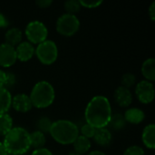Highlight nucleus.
I'll use <instances>...</instances> for the list:
<instances>
[{"mask_svg":"<svg viewBox=\"0 0 155 155\" xmlns=\"http://www.w3.org/2000/svg\"><path fill=\"white\" fill-rule=\"evenodd\" d=\"M86 124L95 129L107 127L112 117V108L109 100L103 95L92 98L84 112Z\"/></svg>","mask_w":155,"mask_h":155,"instance_id":"1","label":"nucleus"},{"mask_svg":"<svg viewBox=\"0 0 155 155\" xmlns=\"http://www.w3.org/2000/svg\"><path fill=\"white\" fill-rule=\"evenodd\" d=\"M3 143L8 154H25L31 148L30 134L22 127H13L5 136Z\"/></svg>","mask_w":155,"mask_h":155,"instance_id":"2","label":"nucleus"},{"mask_svg":"<svg viewBox=\"0 0 155 155\" xmlns=\"http://www.w3.org/2000/svg\"><path fill=\"white\" fill-rule=\"evenodd\" d=\"M49 134L58 143L73 144L79 135V129L75 124L68 120H58L52 124Z\"/></svg>","mask_w":155,"mask_h":155,"instance_id":"3","label":"nucleus"},{"mask_svg":"<svg viewBox=\"0 0 155 155\" xmlns=\"http://www.w3.org/2000/svg\"><path fill=\"white\" fill-rule=\"evenodd\" d=\"M32 105L38 109L50 106L55 98L53 85L46 81H40L35 84L29 95Z\"/></svg>","mask_w":155,"mask_h":155,"instance_id":"4","label":"nucleus"},{"mask_svg":"<svg viewBox=\"0 0 155 155\" xmlns=\"http://www.w3.org/2000/svg\"><path fill=\"white\" fill-rule=\"evenodd\" d=\"M35 54L43 64L50 65L57 59L58 48L54 41L46 39L45 41L37 45V47L35 49Z\"/></svg>","mask_w":155,"mask_h":155,"instance_id":"5","label":"nucleus"},{"mask_svg":"<svg viewBox=\"0 0 155 155\" xmlns=\"http://www.w3.org/2000/svg\"><path fill=\"white\" fill-rule=\"evenodd\" d=\"M56 31L64 36L74 35L80 28V21L75 15L64 14L56 21Z\"/></svg>","mask_w":155,"mask_h":155,"instance_id":"6","label":"nucleus"},{"mask_svg":"<svg viewBox=\"0 0 155 155\" xmlns=\"http://www.w3.org/2000/svg\"><path fill=\"white\" fill-rule=\"evenodd\" d=\"M25 34L29 43L32 45H39L40 43L46 40L48 35V29L43 22L34 20L26 25Z\"/></svg>","mask_w":155,"mask_h":155,"instance_id":"7","label":"nucleus"},{"mask_svg":"<svg viewBox=\"0 0 155 155\" xmlns=\"http://www.w3.org/2000/svg\"><path fill=\"white\" fill-rule=\"evenodd\" d=\"M135 94L142 104H151L154 99V87L153 83L146 80L139 82L135 87Z\"/></svg>","mask_w":155,"mask_h":155,"instance_id":"8","label":"nucleus"},{"mask_svg":"<svg viewBox=\"0 0 155 155\" xmlns=\"http://www.w3.org/2000/svg\"><path fill=\"white\" fill-rule=\"evenodd\" d=\"M15 48L4 43L0 45V65L3 67H10L16 62Z\"/></svg>","mask_w":155,"mask_h":155,"instance_id":"9","label":"nucleus"},{"mask_svg":"<svg viewBox=\"0 0 155 155\" xmlns=\"http://www.w3.org/2000/svg\"><path fill=\"white\" fill-rule=\"evenodd\" d=\"M11 107H13L16 112L27 113L32 109L33 105L29 95L25 94H18L14 97H12Z\"/></svg>","mask_w":155,"mask_h":155,"instance_id":"10","label":"nucleus"},{"mask_svg":"<svg viewBox=\"0 0 155 155\" xmlns=\"http://www.w3.org/2000/svg\"><path fill=\"white\" fill-rule=\"evenodd\" d=\"M16 59L21 62H27L35 54V47L28 41H22L15 47Z\"/></svg>","mask_w":155,"mask_h":155,"instance_id":"11","label":"nucleus"},{"mask_svg":"<svg viewBox=\"0 0 155 155\" xmlns=\"http://www.w3.org/2000/svg\"><path fill=\"white\" fill-rule=\"evenodd\" d=\"M115 103L121 107H128L133 102V94L130 89L124 86H119L115 89L114 94Z\"/></svg>","mask_w":155,"mask_h":155,"instance_id":"12","label":"nucleus"},{"mask_svg":"<svg viewBox=\"0 0 155 155\" xmlns=\"http://www.w3.org/2000/svg\"><path fill=\"white\" fill-rule=\"evenodd\" d=\"M94 142L100 146H107L111 143L113 135L111 131L104 127V128H98L95 130L94 135L93 137Z\"/></svg>","mask_w":155,"mask_h":155,"instance_id":"13","label":"nucleus"},{"mask_svg":"<svg viewBox=\"0 0 155 155\" xmlns=\"http://www.w3.org/2000/svg\"><path fill=\"white\" fill-rule=\"evenodd\" d=\"M124 116L126 123H129L132 124H139L144 120L145 114L143 110L134 107V108H129L128 110H126Z\"/></svg>","mask_w":155,"mask_h":155,"instance_id":"14","label":"nucleus"},{"mask_svg":"<svg viewBox=\"0 0 155 155\" xmlns=\"http://www.w3.org/2000/svg\"><path fill=\"white\" fill-rule=\"evenodd\" d=\"M142 140L143 144L149 149L155 148V125L153 124H148L144 127L142 134Z\"/></svg>","mask_w":155,"mask_h":155,"instance_id":"15","label":"nucleus"},{"mask_svg":"<svg viewBox=\"0 0 155 155\" xmlns=\"http://www.w3.org/2000/svg\"><path fill=\"white\" fill-rule=\"evenodd\" d=\"M22 37H23L22 31L19 28L12 27L5 32V44L13 47H15L17 45H19L22 42Z\"/></svg>","mask_w":155,"mask_h":155,"instance_id":"16","label":"nucleus"},{"mask_svg":"<svg viewBox=\"0 0 155 155\" xmlns=\"http://www.w3.org/2000/svg\"><path fill=\"white\" fill-rule=\"evenodd\" d=\"M73 147L74 150V153L78 155L84 154L88 153L91 148V141L88 138H85L82 135H78L73 143Z\"/></svg>","mask_w":155,"mask_h":155,"instance_id":"17","label":"nucleus"},{"mask_svg":"<svg viewBox=\"0 0 155 155\" xmlns=\"http://www.w3.org/2000/svg\"><path fill=\"white\" fill-rule=\"evenodd\" d=\"M142 73L146 81L153 82L155 80V59L151 57L146 59L142 65Z\"/></svg>","mask_w":155,"mask_h":155,"instance_id":"18","label":"nucleus"},{"mask_svg":"<svg viewBox=\"0 0 155 155\" xmlns=\"http://www.w3.org/2000/svg\"><path fill=\"white\" fill-rule=\"evenodd\" d=\"M12 95L5 87H0V114H6L11 108Z\"/></svg>","mask_w":155,"mask_h":155,"instance_id":"19","label":"nucleus"},{"mask_svg":"<svg viewBox=\"0 0 155 155\" xmlns=\"http://www.w3.org/2000/svg\"><path fill=\"white\" fill-rule=\"evenodd\" d=\"M30 143L31 147L35 148V150L44 148L46 143L45 135L39 131H35L34 133L30 134Z\"/></svg>","mask_w":155,"mask_h":155,"instance_id":"20","label":"nucleus"},{"mask_svg":"<svg viewBox=\"0 0 155 155\" xmlns=\"http://www.w3.org/2000/svg\"><path fill=\"white\" fill-rule=\"evenodd\" d=\"M126 125V121L124 116L122 114H112L110 122L108 124V127L114 130V131H121Z\"/></svg>","mask_w":155,"mask_h":155,"instance_id":"21","label":"nucleus"},{"mask_svg":"<svg viewBox=\"0 0 155 155\" xmlns=\"http://www.w3.org/2000/svg\"><path fill=\"white\" fill-rule=\"evenodd\" d=\"M13 128V119L7 114H0V136H5Z\"/></svg>","mask_w":155,"mask_h":155,"instance_id":"22","label":"nucleus"},{"mask_svg":"<svg viewBox=\"0 0 155 155\" xmlns=\"http://www.w3.org/2000/svg\"><path fill=\"white\" fill-rule=\"evenodd\" d=\"M52 124H53V122H52L48 117L43 116V117H41V118L37 121V124H36L37 128H38L37 131L43 133L44 134H47V133L50 132Z\"/></svg>","mask_w":155,"mask_h":155,"instance_id":"23","label":"nucleus"},{"mask_svg":"<svg viewBox=\"0 0 155 155\" xmlns=\"http://www.w3.org/2000/svg\"><path fill=\"white\" fill-rule=\"evenodd\" d=\"M81 7L80 2L77 0H68L64 2V9L67 14L75 15L80 11Z\"/></svg>","mask_w":155,"mask_h":155,"instance_id":"24","label":"nucleus"},{"mask_svg":"<svg viewBox=\"0 0 155 155\" xmlns=\"http://www.w3.org/2000/svg\"><path fill=\"white\" fill-rule=\"evenodd\" d=\"M136 82V77L134 74L132 73H126L123 75L122 77V86L130 89L131 87H133L135 84Z\"/></svg>","mask_w":155,"mask_h":155,"instance_id":"25","label":"nucleus"},{"mask_svg":"<svg viewBox=\"0 0 155 155\" xmlns=\"http://www.w3.org/2000/svg\"><path fill=\"white\" fill-rule=\"evenodd\" d=\"M95 130H96V129H95L94 127H93L92 125H90V124H84V125L81 127L80 132H81V135H82V136L90 139V138H93V137H94V133H95Z\"/></svg>","mask_w":155,"mask_h":155,"instance_id":"26","label":"nucleus"},{"mask_svg":"<svg viewBox=\"0 0 155 155\" xmlns=\"http://www.w3.org/2000/svg\"><path fill=\"white\" fill-rule=\"evenodd\" d=\"M124 155H144V151L141 146L132 145L124 151Z\"/></svg>","mask_w":155,"mask_h":155,"instance_id":"27","label":"nucleus"},{"mask_svg":"<svg viewBox=\"0 0 155 155\" xmlns=\"http://www.w3.org/2000/svg\"><path fill=\"white\" fill-rule=\"evenodd\" d=\"M80 5L82 7L85 8H96L103 4V1H87V0H80Z\"/></svg>","mask_w":155,"mask_h":155,"instance_id":"28","label":"nucleus"},{"mask_svg":"<svg viewBox=\"0 0 155 155\" xmlns=\"http://www.w3.org/2000/svg\"><path fill=\"white\" fill-rule=\"evenodd\" d=\"M15 82H16V80H15V74L12 73H6V82L5 84V88H6L8 90V88H11L12 86H14Z\"/></svg>","mask_w":155,"mask_h":155,"instance_id":"29","label":"nucleus"},{"mask_svg":"<svg viewBox=\"0 0 155 155\" xmlns=\"http://www.w3.org/2000/svg\"><path fill=\"white\" fill-rule=\"evenodd\" d=\"M35 4L40 8H47L53 4V1L52 0H37Z\"/></svg>","mask_w":155,"mask_h":155,"instance_id":"30","label":"nucleus"},{"mask_svg":"<svg viewBox=\"0 0 155 155\" xmlns=\"http://www.w3.org/2000/svg\"><path fill=\"white\" fill-rule=\"evenodd\" d=\"M31 155H54L51 151H49L46 148H41V149H36L35 150Z\"/></svg>","mask_w":155,"mask_h":155,"instance_id":"31","label":"nucleus"},{"mask_svg":"<svg viewBox=\"0 0 155 155\" xmlns=\"http://www.w3.org/2000/svg\"><path fill=\"white\" fill-rule=\"evenodd\" d=\"M149 15H150V18L152 21H154L155 20V2H153L152 5H150L149 7Z\"/></svg>","mask_w":155,"mask_h":155,"instance_id":"32","label":"nucleus"},{"mask_svg":"<svg viewBox=\"0 0 155 155\" xmlns=\"http://www.w3.org/2000/svg\"><path fill=\"white\" fill-rule=\"evenodd\" d=\"M6 82V73L3 70H0V87H5Z\"/></svg>","mask_w":155,"mask_h":155,"instance_id":"33","label":"nucleus"},{"mask_svg":"<svg viewBox=\"0 0 155 155\" xmlns=\"http://www.w3.org/2000/svg\"><path fill=\"white\" fill-rule=\"evenodd\" d=\"M8 25V21L6 19V17L0 13V28H5Z\"/></svg>","mask_w":155,"mask_h":155,"instance_id":"34","label":"nucleus"},{"mask_svg":"<svg viewBox=\"0 0 155 155\" xmlns=\"http://www.w3.org/2000/svg\"><path fill=\"white\" fill-rule=\"evenodd\" d=\"M7 154H8V153H7V152H6L5 148L4 143L0 142V155H7Z\"/></svg>","mask_w":155,"mask_h":155,"instance_id":"35","label":"nucleus"},{"mask_svg":"<svg viewBox=\"0 0 155 155\" xmlns=\"http://www.w3.org/2000/svg\"><path fill=\"white\" fill-rule=\"evenodd\" d=\"M87 155H106L104 153L101 152V151H93L91 153H89Z\"/></svg>","mask_w":155,"mask_h":155,"instance_id":"36","label":"nucleus"},{"mask_svg":"<svg viewBox=\"0 0 155 155\" xmlns=\"http://www.w3.org/2000/svg\"><path fill=\"white\" fill-rule=\"evenodd\" d=\"M69 155H78V154H76V153H70Z\"/></svg>","mask_w":155,"mask_h":155,"instance_id":"37","label":"nucleus"},{"mask_svg":"<svg viewBox=\"0 0 155 155\" xmlns=\"http://www.w3.org/2000/svg\"><path fill=\"white\" fill-rule=\"evenodd\" d=\"M7 155H12V154H7Z\"/></svg>","mask_w":155,"mask_h":155,"instance_id":"38","label":"nucleus"}]
</instances>
